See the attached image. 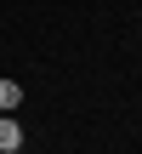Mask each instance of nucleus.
Instances as JSON below:
<instances>
[{"label": "nucleus", "mask_w": 142, "mask_h": 154, "mask_svg": "<svg viewBox=\"0 0 142 154\" xmlns=\"http://www.w3.org/2000/svg\"><path fill=\"white\" fill-rule=\"evenodd\" d=\"M6 149H23V126H17L11 114H0V154Z\"/></svg>", "instance_id": "nucleus-1"}, {"label": "nucleus", "mask_w": 142, "mask_h": 154, "mask_svg": "<svg viewBox=\"0 0 142 154\" xmlns=\"http://www.w3.org/2000/svg\"><path fill=\"white\" fill-rule=\"evenodd\" d=\"M17 103H23V86H17V80H6V74H0V114H11V109H17Z\"/></svg>", "instance_id": "nucleus-2"}, {"label": "nucleus", "mask_w": 142, "mask_h": 154, "mask_svg": "<svg viewBox=\"0 0 142 154\" xmlns=\"http://www.w3.org/2000/svg\"><path fill=\"white\" fill-rule=\"evenodd\" d=\"M6 154H17V149H6Z\"/></svg>", "instance_id": "nucleus-3"}]
</instances>
